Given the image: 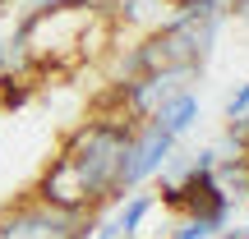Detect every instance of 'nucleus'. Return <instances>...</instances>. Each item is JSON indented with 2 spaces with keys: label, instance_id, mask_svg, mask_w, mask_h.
Segmentation results:
<instances>
[{
  "label": "nucleus",
  "instance_id": "f257e3e1",
  "mask_svg": "<svg viewBox=\"0 0 249 239\" xmlns=\"http://www.w3.org/2000/svg\"><path fill=\"white\" fill-rule=\"evenodd\" d=\"M134 133L124 124L97 120L88 129L74 133V143L65 147V157L51 161V170L42 175V203L60 207V212H79V207L97 203L102 193L120 189V161Z\"/></svg>",
  "mask_w": 249,
  "mask_h": 239
},
{
  "label": "nucleus",
  "instance_id": "f03ea898",
  "mask_svg": "<svg viewBox=\"0 0 249 239\" xmlns=\"http://www.w3.org/2000/svg\"><path fill=\"white\" fill-rule=\"evenodd\" d=\"M161 203L171 212H185L194 221H208V225H222L226 212H231V193L222 189L217 179V152H198V161L189 166V175L180 184L161 179Z\"/></svg>",
  "mask_w": 249,
  "mask_h": 239
},
{
  "label": "nucleus",
  "instance_id": "7ed1b4c3",
  "mask_svg": "<svg viewBox=\"0 0 249 239\" xmlns=\"http://www.w3.org/2000/svg\"><path fill=\"white\" fill-rule=\"evenodd\" d=\"M171 133L161 129L157 120H148L143 124V133H134L129 138V147H124V161H120V189H129V184H139V179H148L152 170H161L166 166V157H171Z\"/></svg>",
  "mask_w": 249,
  "mask_h": 239
},
{
  "label": "nucleus",
  "instance_id": "20e7f679",
  "mask_svg": "<svg viewBox=\"0 0 249 239\" xmlns=\"http://www.w3.org/2000/svg\"><path fill=\"white\" fill-rule=\"evenodd\" d=\"M0 239H83L79 212H60V207H37V212H18L0 225Z\"/></svg>",
  "mask_w": 249,
  "mask_h": 239
},
{
  "label": "nucleus",
  "instance_id": "39448f33",
  "mask_svg": "<svg viewBox=\"0 0 249 239\" xmlns=\"http://www.w3.org/2000/svg\"><path fill=\"white\" fill-rule=\"evenodd\" d=\"M152 120H157L161 129L171 133V138H180V133H185L189 124L198 120V97H194V92H180V97H171V101H161V106L152 111Z\"/></svg>",
  "mask_w": 249,
  "mask_h": 239
},
{
  "label": "nucleus",
  "instance_id": "423d86ee",
  "mask_svg": "<svg viewBox=\"0 0 249 239\" xmlns=\"http://www.w3.org/2000/svg\"><path fill=\"white\" fill-rule=\"evenodd\" d=\"M148 207H152V193H129V203H124L120 216H116V230L120 235H134V230H139V221L148 216Z\"/></svg>",
  "mask_w": 249,
  "mask_h": 239
},
{
  "label": "nucleus",
  "instance_id": "0eeeda50",
  "mask_svg": "<svg viewBox=\"0 0 249 239\" xmlns=\"http://www.w3.org/2000/svg\"><path fill=\"white\" fill-rule=\"evenodd\" d=\"M213 235H217V225H208V221H194V216H189V221L176 230V239H213Z\"/></svg>",
  "mask_w": 249,
  "mask_h": 239
},
{
  "label": "nucleus",
  "instance_id": "6e6552de",
  "mask_svg": "<svg viewBox=\"0 0 249 239\" xmlns=\"http://www.w3.org/2000/svg\"><path fill=\"white\" fill-rule=\"evenodd\" d=\"M245 115H249V83L235 92L231 101H226V120H231V124H235V120H245Z\"/></svg>",
  "mask_w": 249,
  "mask_h": 239
}]
</instances>
